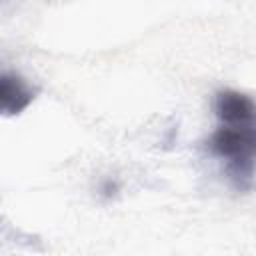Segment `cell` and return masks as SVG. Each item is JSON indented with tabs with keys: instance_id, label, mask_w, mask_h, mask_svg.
<instances>
[{
	"instance_id": "cell-1",
	"label": "cell",
	"mask_w": 256,
	"mask_h": 256,
	"mask_svg": "<svg viewBox=\"0 0 256 256\" xmlns=\"http://www.w3.org/2000/svg\"><path fill=\"white\" fill-rule=\"evenodd\" d=\"M208 146L218 158L226 160L234 184L240 190H250L254 176V152H256L254 126L222 124L212 134Z\"/></svg>"
},
{
	"instance_id": "cell-2",
	"label": "cell",
	"mask_w": 256,
	"mask_h": 256,
	"mask_svg": "<svg viewBox=\"0 0 256 256\" xmlns=\"http://www.w3.org/2000/svg\"><path fill=\"white\" fill-rule=\"evenodd\" d=\"M216 116L226 126H254V102L250 96L238 90H222L214 102Z\"/></svg>"
},
{
	"instance_id": "cell-3",
	"label": "cell",
	"mask_w": 256,
	"mask_h": 256,
	"mask_svg": "<svg viewBox=\"0 0 256 256\" xmlns=\"http://www.w3.org/2000/svg\"><path fill=\"white\" fill-rule=\"evenodd\" d=\"M32 90L14 74H0V114L14 116L26 110L32 102Z\"/></svg>"
},
{
	"instance_id": "cell-4",
	"label": "cell",
	"mask_w": 256,
	"mask_h": 256,
	"mask_svg": "<svg viewBox=\"0 0 256 256\" xmlns=\"http://www.w3.org/2000/svg\"><path fill=\"white\" fill-rule=\"evenodd\" d=\"M116 192H118V184H116V182H112V180H106V182H104V186H102V194L110 198V196H114Z\"/></svg>"
}]
</instances>
